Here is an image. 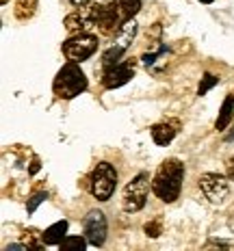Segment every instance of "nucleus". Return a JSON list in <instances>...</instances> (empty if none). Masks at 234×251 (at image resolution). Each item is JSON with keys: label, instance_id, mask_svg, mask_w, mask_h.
Wrapping results in <instances>:
<instances>
[{"label": "nucleus", "instance_id": "1", "mask_svg": "<svg viewBox=\"0 0 234 251\" xmlns=\"http://www.w3.org/2000/svg\"><path fill=\"white\" fill-rule=\"evenodd\" d=\"M182 180H184V165L178 158H167L158 167V171H156L152 180L154 195L165 203L176 201L182 191Z\"/></svg>", "mask_w": 234, "mask_h": 251}, {"label": "nucleus", "instance_id": "2", "mask_svg": "<svg viewBox=\"0 0 234 251\" xmlns=\"http://www.w3.org/2000/svg\"><path fill=\"white\" fill-rule=\"evenodd\" d=\"M141 9V0H113L104 4L102 15L98 20V28L104 35H115L126 22L134 18Z\"/></svg>", "mask_w": 234, "mask_h": 251}, {"label": "nucleus", "instance_id": "3", "mask_svg": "<svg viewBox=\"0 0 234 251\" xmlns=\"http://www.w3.org/2000/svg\"><path fill=\"white\" fill-rule=\"evenodd\" d=\"M85 89H87V76L82 74V70L74 61H70L67 65L61 67L54 82H52V91L61 100H72V98L80 96Z\"/></svg>", "mask_w": 234, "mask_h": 251}, {"label": "nucleus", "instance_id": "4", "mask_svg": "<svg viewBox=\"0 0 234 251\" xmlns=\"http://www.w3.org/2000/svg\"><path fill=\"white\" fill-rule=\"evenodd\" d=\"M117 188V171L111 163H98L89 176V191L98 201H108Z\"/></svg>", "mask_w": 234, "mask_h": 251}, {"label": "nucleus", "instance_id": "5", "mask_svg": "<svg viewBox=\"0 0 234 251\" xmlns=\"http://www.w3.org/2000/svg\"><path fill=\"white\" fill-rule=\"evenodd\" d=\"M148 193H150V176L141 171L132 177V180L124 188V197H122V206L126 212H139L148 201Z\"/></svg>", "mask_w": 234, "mask_h": 251}, {"label": "nucleus", "instance_id": "6", "mask_svg": "<svg viewBox=\"0 0 234 251\" xmlns=\"http://www.w3.org/2000/svg\"><path fill=\"white\" fill-rule=\"evenodd\" d=\"M104 4H89V7H80L78 11L70 13L65 18V30L70 35H80L87 33L91 26H98V20L102 15Z\"/></svg>", "mask_w": 234, "mask_h": 251}, {"label": "nucleus", "instance_id": "7", "mask_svg": "<svg viewBox=\"0 0 234 251\" xmlns=\"http://www.w3.org/2000/svg\"><path fill=\"white\" fill-rule=\"evenodd\" d=\"M96 50H98V37L91 33L72 35L63 44V54L67 56V61H74V63L87 61L89 56H93Z\"/></svg>", "mask_w": 234, "mask_h": 251}, {"label": "nucleus", "instance_id": "8", "mask_svg": "<svg viewBox=\"0 0 234 251\" xmlns=\"http://www.w3.org/2000/svg\"><path fill=\"white\" fill-rule=\"evenodd\" d=\"M200 188L210 203H223L230 195V182L221 174H202Z\"/></svg>", "mask_w": 234, "mask_h": 251}, {"label": "nucleus", "instance_id": "9", "mask_svg": "<svg viewBox=\"0 0 234 251\" xmlns=\"http://www.w3.org/2000/svg\"><path fill=\"white\" fill-rule=\"evenodd\" d=\"M134 70H137V59H122L117 65L104 70L102 85L106 89H117V87L126 85L130 78L134 76Z\"/></svg>", "mask_w": 234, "mask_h": 251}, {"label": "nucleus", "instance_id": "10", "mask_svg": "<svg viewBox=\"0 0 234 251\" xmlns=\"http://www.w3.org/2000/svg\"><path fill=\"white\" fill-rule=\"evenodd\" d=\"M82 229H85V236L89 240V245L102 247L104 240H106V219H104V212L89 210L87 217L82 219Z\"/></svg>", "mask_w": 234, "mask_h": 251}, {"label": "nucleus", "instance_id": "11", "mask_svg": "<svg viewBox=\"0 0 234 251\" xmlns=\"http://www.w3.org/2000/svg\"><path fill=\"white\" fill-rule=\"evenodd\" d=\"M176 132H178V124L176 122H163V124H156L152 128V139L156 145H167L174 141Z\"/></svg>", "mask_w": 234, "mask_h": 251}, {"label": "nucleus", "instance_id": "12", "mask_svg": "<svg viewBox=\"0 0 234 251\" xmlns=\"http://www.w3.org/2000/svg\"><path fill=\"white\" fill-rule=\"evenodd\" d=\"M134 35H137V22L130 20V22H126L115 33V41H113V44L119 46V48H124V50H128L130 44H132V39H134Z\"/></svg>", "mask_w": 234, "mask_h": 251}, {"label": "nucleus", "instance_id": "13", "mask_svg": "<svg viewBox=\"0 0 234 251\" xmlns=\"http://www.w3.org/2000/svg\"><path fill=\"white\" fill-rule=\"evenodd\" d=\"M65 232H67V221H56L54 226H50L41 234V240L46 245H61L65 238Z\"/></svg>", "mask_w": 234, "mask_h": 251}, {"label": "nucleus", "instance_id": "14", "mask_svg": "<svg viewBox=\"0 0 234 251\" xmlns=\"http://www.w3.org/2000/svg\"><path fill=\"white\" fill-rule=\"evenodd\" d=\"M232 117H234V96H228L226 102H223V106H221V111H219V117H217V122H215V128L226 130L228 126H230Z\"/></svg>", "mask_w": 234, "mask_h": 251}, {"label": "nucleus", "instance_id": "15", "mask_svg": "<svg viewBox=\"0 0 234 251\" xmlns=\"http://www.w3.org/2000/svg\"><path fill=\"white\" fill-rule=\"evenodd\" d=\"M124 48H119V46L113 44L111 48H108L106 52L102 54V70H108V67H113V65H117L119 61H122V56H124Z\"/></svg>", "mask_w": 234, "mask_h": 251}, {"label": "nucleus", "instance_id": "16", "mask_svg": "<svg viewBox=\"0 0 234 251\" xmlns=\"http://www.w3.org/2000/svg\"><path fill=\"white\" fill-rule=\"evenodd\" d=\"M35 9H37V0H18V4H15V18L18 20L33 18Z\"/></svg>", "mask_w": 234, "mask_h": 251}, {"label": "nucleus", "instance_id": "17", "mask_svg": "<svg viewBox=\"0 0 234 251\" xmlns=\"http://www.w3.org/2000/svg\"><path fill=\"white\" fill-rule=\"evenodd\" d=\"M87 238V236H85ZM82 236H65L63 238V243L59 245L61 249H65V251H72V249H78V251H82L87 247V243H89V240H85Z\"/></svg>", "mask_w": 234, "mask_h": 251}, {"label": "nucleus", "instance_id": "18", "mask_svg": "<svg viewBox=\"0 0 234 251\" xmlns=\"http://www.w3.org/2000/svg\"><path fill=\"white\" fill-rule=\"evenodd\" d=\"M219 82V78L217 76H212V74H206L204 78H202V82H200V87H197V96H204V93H208L212 87Z\"/></svg>", "mask_w": 234, "mask_h": 251}, {"label": "nucleus", "instance_id": "19", "mask_svg": "<svg viewBox=\"0 0 234 251\" xmlns=\"http://www.w3.org/2000/svg\"><path fill=\"white\" fill-rule=\"evenodd\" d=\"M46 200H48V193H37V195L30 197L28 203H26V210H28V214H33L35 210H37L39 203H44Z\"/></svg>", "mask_w": 234, "mask_h": 251}, {"label": "nucleus", "instance_id": "20", "mask_svg": "<svg viewBox=\"0 0 234 251\" xmlns=\"http://www.w3.org/2000/svg\"><path fill=\"white\" fill-rule=\"evenodd\" d=\"M160 232H163L160 221H152V223H148V226H145V234H148V236H152V238H156Z\"/></svg>", "mask_w": 234, "mask_h": 251}, {"label": "nucleus", "instance_id": "21", "mask_svg": "<svg viewBox=\"0 0 234 251\" xmlns=\"http://www.w3.org/2000/svg\"><path fill=\"white\" fill-rule=\"evenodd\" d=\"M228 177L234 182V158L228 160Z\"/></svg>", "mask_w": 234, "mask_h": 251}, {"label": "nucleus", "instance_id": "22", "mask_svg": "<svg viewBox=\"0 0 234 251\" xmlns=\"http://www.w3.org/2000/svg\"><path fill=\"white\" fill-rule=\"evenodd\" d=\"M74 7H85V4H91V0H72Z\"/></svg>", "mask_w": 234, "mask_h": 251}, {"label": "nucleus", "instance_id": "23", "mask_svg": "<svg viewBox=\"0 0 234 251\" xmlns=\"http://www.w3.org/2000/svg\"><path fill=\"white\" fill-rule=\"evenodd\" d=\"M226 141H234V130H232V132H230V134H228V137H226Z\"/></svg>", "mask_w": 234, "mask_h": 251}, {"label": "nucleus", "instance_id": "24", "mask_svg": "<svg viewBox=\"0 0 234 251\" xmlns=\"http://www.w3.org/2000/svg\"><path fill=\"white\" fill-rule=\"evenodd\" d=\"M228 226H230V229H234V214H232V219H230V223H228Z\"/></svg>", "mask_w": 234, "mask_h": 251}, {"label": "nucleus", "instance_id": "25", "mask_svg": "<svg viewBox=\"0 0 234 251\" xmlns=\"http://www.w3.org/2000/svg\"><path fill=\"white\" fill-rule=\"evenodd\" d=\"M200 2H204V4H212L215 0H200Z\"/></svg>", "mask_w": 234, "mask_h": 251}, {"label": "nucleus", "instance_id": "26", "mask_svg": "<svg viewBox=\"0 0 234 251\" xmlns=\"http://www.w3.org/2000/svg\"><path fill=\"white\" fill-rule=\"evenodd\" d=\"M9 2V0H0V4H7Z\"/></svg>", "mask_w": 234, "mask_h": 251}]
</instances>
